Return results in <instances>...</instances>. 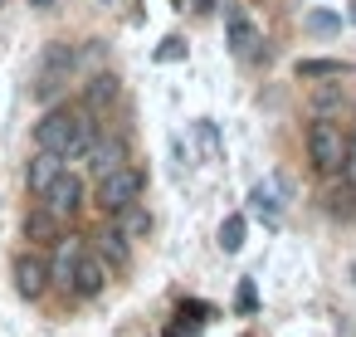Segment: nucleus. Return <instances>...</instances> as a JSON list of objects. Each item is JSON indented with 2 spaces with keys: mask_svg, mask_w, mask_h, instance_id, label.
<instances>
[{
  "mask_svg": "<svg viewBox=\"0 0 356 337\" xmlns=\"http://www.w3.org/2000/svg\"><path fill=\"white\" fill-rule=\"evenodd\" d=\"M307 162H312L317 176H337V171H346V162H351V142H346V132H341L337 123L317 118V123L307 127Z\"/></svg>",
  "mask_w": 356,
  "mask_h": 337,
  "instance_id": "obj_3",
  "label": "nucleus"
},
{
  "mask_svg": "<svg viewBox=\"0 0 356 337\" xmlns=\"http://www.w3.org/2000/svg\"><path fill=\"white\" fill-rule=\"evenodd\" d=\"M341 176H346V181L356 186V142H351V162H346V171H341Z\"/></svg>",
  "mask_w": 356,
  "mask_h": 337,
  "instance_id": "obj_25",
  "label": "nucleus"
},
{
  "mask_svg": "<svg viewBox=\"0 0 356 337\" xmlns=\"http://www.w3.org/2000/svg\"><path fill=\"white\" fill-rule=\"evenodd\" d=\"M30 6H35V10H54V6H59V0H30Z\"/></svg>",
  "mask_w": 356,
  "mask_h": 337,
  "instance_id": "obj_26",
  "label": "nucleus"
},
{
  "mask_svg": "<svg viewBox=\"0 0 356 337\" xmlns=\"http://www.w3.org/2000/svg\"><path fill=\"white\" fill-rule=\"evenodd\" d=\"M93 137H98V127H93L88 108H49L35 123V147H49V152H59L69 162H83Z\"/></svg>",
  "mask_w": 356,
  "mask_h": 337,
  "instance_id": "obj_1",
  "label": "nucleus"
},
{
  "mask_svg": "<svg viewBox=\"0 0 356 337\" xmlns=\"http://www.w3.org/2000/svg\"><path fill=\"white\" fill-rule=\"evenodd\" d=\"M142 191H147V171L118 166L113 176L98 181V205H103V215H118V210H127L132 201H142Z\"/></svg>",
  "mask_w": 356,
  "mask_h": 337,
  "instance_id": "obj_4",
  "label": "nucleus"
},
{
  "mask_svg": "<svg viewBox=\"0 0 356 337\" xmlns=\"http://www.w3.org/2000/svg\"><path fill=\"white\" fill-rule=\"evenodd\" d=\"M298 79H341V74H351L341 59H298V69H293Z\"/></svg>",
  "mask_w": 356,
  "mask_h": 337,
  "instance_id": "obj_17",
  "label": "nucleus"
},
{
  "mask_svg": "<svg viewBox=\"0 0 356 337\" xmlns=\"http://www.w3.org/2000/svg\"><path fill=\"white\" fill-rule=\"evenodd\" d=\"M93 249L108 259V269H127L132 264V235L113 220V225H103L98 235H93Z\"/></svg>",
  "mask_w": 356,
  "mask_h": 337,
  "instance_id": "obj_12",
  "label": "nucleus"
},
{
  "mask_svg": "<svg viewBox=\"0 0 356 337\" xmlns=\"http://www.w3.org/2000/svg\"><path fill=\"white\" fill-rule=\"evenodd\" d=\"M0 6H6V0H0Z\"/></svg>",
  "mask_w": 356,
  "mask_h": 337,
  "instance_id": "obj_30",
  "label": "nucleus"
},
{
  "mask_svg": "<svg viewBox=\"0 0 356 337\" xmlns=\"http://www.w3.org/2000/svg\"><path fill=\"white\" fill-rule=\"evenodd\" d=\"M49 283H54V269H49L35 249H25V254L15 259V293L35 303V298H44V293H49Z\"/></svg>",
  "mask_w": 356,
  "mask_h": 337,
  "instance_id": "obj_7",
  "label": "nucleus"
},
{
  "mask_svg": "<svg viewBox=\"0 0 356 337\" xmlns=\"http://www.w3.org/2000/svg\"><path fill=\"white\" fill-rule=\"evenodd\" d=\"M234 308H239V313H254V308H259V288H254V279H239V293H234Z\"/></svg>",
  "mask_w": 356,
  "mask_h": 337,
  "instance_id": "obj_22",
  "label": "nucleus"
},
{
  "mask_svg": "<svg viewBox=\"0 0 356 337\" xmlns=\"http://www.w3.org/2000/svg\"><path fill=\"white\" fill-rule=\"evenodd\" d=\"M20 230H25V240H30V244H59V240H64V235H59V230H64V220H59L49 205H30V210H25V220H20Z\"/></svg>",
  "mask_w": 356,
  "mask_h": 337,
  "instance_id": "obj_13",
  "label": "nucleus"
},
{
  "mask_svg": "<svg viewBox=\"0 0 356 337\" xmlns=\"http://www.w3.org/2000/svg\"><path fill=\"white\" fill-rule=\"evenodd\" d=\"M181 54H186V40H176V35H171V40H161V49H156V59H161V64H171V59H181Z\"/></svg>",
  "mask_w": 356,
  "mask_h": 337,
  "instance_id": "obj_23",
  "label": "nucleus"
},
{
  "mask_svg": "<svg viewBox=\"0 0 356 337\" xmlns=\"http://www.w3.org/2000/svg\"><path fill=\"white\" fill-rule=\"evenodd\" d=\"M83 254H88V240H83V235H64V240L54 244V259H49V269H54V283H59L64 293H74Z\"/></svg>",
  "mask_w": 356,
  "mask_h": 337,
  "instance_id": "obj_6",
  "label": "nucleus"
},
{
  "mask_svg": "<svg viewBox=\"0 0 356 337\" xmlns=\"http://www.w3.org/2000/svg\"><path fill=\"white\" fill-rule=\"evenodd\" d=\"M118 93H122L118 74H93V79L83 84V108H88V113H103V108L118 103Z\"/></svg>",
  "mask_w": 356,
  "mask_h": 337,
  "instance_id": "obj_15",
  "label": "nucleus"
},
{
  "mask_svg": "<svg viewBox=\"0 0 356 337\" xmlns=\"http://www.w3.org/2000/svg\"><path fill=\"white\" fill-rule=\"evenodd\" d=\"M83 162H88V176H98V181L113 176L118 166H127V137L122 132H98Z\"/></svg>",
  "mask_w": 356,
  "mask_h": 337,
  "instance_id": "obj_5",
  "label": "nucleus"
},
{
  "mask_svg": "<svg viewBox=\"0 0 356 337\" xmlns=\"http://www.w3.org/2000/svg\"><path fill=\"white\" fill-rule=\"evenodd\" d=\"M283 201H288V181H283V176H264V181L249 191V210H254L264 225H278Z\"/></svg>",
  "mask_w": 356,
  "mask_h": 337,
  "instance_id": "obj_11",
  "label": "nucleus"
},
{
  "mask_svg": "<svg viewBox=\"0 0 356 337\" xmlns=\"http://www.w3.org/2000/svg\"><path fill=\"white\" fill-rule=\"evenodd\" d=\"M337 103H341V93H337V88H327V93H317V118H322L327 108H337Z\"/></svg>",
  "mask_w": 356,
  "mask_h": 337,
  "instance_id": "obj_24",
  "label": "nucleus"
},
{
  "mask_svg": "<svg viewBox=\"0 0 356 337\" xmlns=\"http://www.w3.org/2000/svg\"><path fill=\"white\" fill-rule=\"evenodd\" d=\"M108 288V259L88 244V254H83V264H79V283H74V293L79 298H98Z\"/></svg>",
  "mask_w": 356,
  "mask_h": 337,
  "instance_id": "obj_14",
  "label": "nucleus"
},
{
  "mask_svg": "<svg viewBox=\"0 0 356 337\" xmlns=\"http://www.w3.org/2000/svg\"><path fill=\"white\" fill-rule=\"evenodd\" d=\"M351 25H356V6H351Z\"/></svg>",
  "mask_w": 356,
  "mask_h": 337,
  "instance_id": "obj_28",
  "label": "nucleus"
},
{
  "mask_svg": "<svg viewBox=\"0 0 356 337\" xmlns=\"http://www.w3.org/2000/svg\"><path fill=\"white\" fill-rule=\"evenodd\" d=\"M215 6V0H191V10H210Z\"/></svg>",
  "mask_w": 356,
  "mask_h": 337,
  "instance_id": "obj_27",
  "label": "nucleus"
},
{
  "mask_svg": "<svg viewBox=\"0 0 356 337\" xmlns=\"http://www.w3.org/2000/svg\"><path fill=\"white\" fill-rule=\"evenodd\" d=\"M74 69H79V49H74V45H64V40L44 45L40 59H35V74H30V98H35V103H49V98L69 84Z\"/></svg>",
  "mask_w": 356,
  "mask_h": 337,
  "instance_id": "obj_2",
  "label": "nucleus"
},
{
  "mask_svg": "<svg viewBox=\"0 0 356 337\" xmlns=\"http://www.w3.org/2000/svg\"><path fill=\"white\" fill-rule=\"evenodd\" d=\"M225 40H229L234 59H254V54H259V45H264L259 25H254L239 6H229V10H225Z\"/></svg>",
  "mask_w": 356,
  "mask_h": 337,
  "instance_id": "obj_9",
  "label": "nucleus"
},
{
  "mask_svg": "<svg viewBox=\"0 0 356 337\" xmlns=\"http://www.w3.org/2000/svg\"><path fill=\"white\" fill-rule=\"evenodd\" d=\"M64 171H69V157H59V152H49V147H35V157H30V166H25V186H30L35 196H44Z\"/></svg>",
  "mask_w": 356,
  "mask_h": 337,
  "instance_id": "obj_10",
  "label": "nucleus"
},
{
  "mask_svg": "<svg viewBox=\"0 0 356 337\" xmlns=\"http://www.w3.org/2000/svg\"><path fill=\"white\" fill-rule=\"evenodd\" d=\"M83 196H88V186H83V176L79 171H64L49 191H44V205L59 215V220H74L79 210H83Z\"/></svg>",
  "mask_w": 356,
  "mask_h": 337,
  "instance_id": "obj_8",
  "label": "nucleus"
},
{
  "mask_svg": "<svg viewBox=\"0 0 356 337\" xmlns=\"http://www.w3.org/2000/svg\"><path fill=\"white\" fill-rule=\"evenodd\" d=\"M244 235H249V220H244V215H225V225H220V249H225V254H239V249H244Z\"/></svg>",
  "mask_w": 356,
  "mask_h": 337,
  "instance_id": "obj_18",
  "label": "nucleus"
},
{
  "mask_svg": "<svg viewBox=\"0 0 356 337\" xmlns=\"http://www.w3.org/2000/svg\"><path fill=\"white\" fill-rule=\"evenodd\" d=\"M103 6H113V0H103Z\"/></svg>",
  "mask_w": 356,
  "mask_h": 337,
  "instance_id": "obj_29",
  "label": "nucleus"
},
{
  "mask_svg": "<svg viewBox=\"0 0 356 337\" xmlns=\"http://www.w3.org/2000/svg\"><path fill=\"white\" fill-rule=\"evenodd\" d=\"M307 30H312V35H337L341 20H337L332 10H312V15H307Z\"/></svg>",
  "mask_w": 356,
  "mask_h": 337,
  "instance_id": "obj_21",
  "label": "nucleus"
},
{
  "mask_svg": "<svg viewBox=\"0 0 356 337\" xmlns=\"http://www.w3.org/2000/svg\"><path fill=\"white\" fill-rule=\"evenodd\" d=\"M327 215H337V220L356 225V186H351V181H346L341 191H332V196H327Z\"/></svg>",
  "mask_w": 356,
  "mask_h": 337,
  "instance_id": "obj_19",
  "label": "nucleus"
},
{
  "mask_svg": "<svg viewBox=\"0 0 356 337\" xmlns=\"http://www.w3.org/2000/svg\"><path fill=\"white\" fill-rule=\"evenodd\" d=\"M113 220H118L132 240H147V235H152V210H147L142 201H132V205H127V210H118Z\"/></svg>",
  "mask_w": 356,
  "mask_h": 337,
  "instance_id": "obj_16",
  "label": "nucleus"
},
{
  "mask_svg": "<svg viewBox=\"0 0 356 337\" xmlns=\"http://www.w3.org/2000/svg\"><path fill=\"white\" fill-rule=\"evenodd\" d=\"M195 142H200L205 162H220V157H225V147H220V132H215V123H210V118H200V123H195Z\"/></svg>",
  "mask_w": 356,
  "mask_h": 337,
  "instance_id": "obj_20",
  "label": "nucleus"
}]
</instances>
